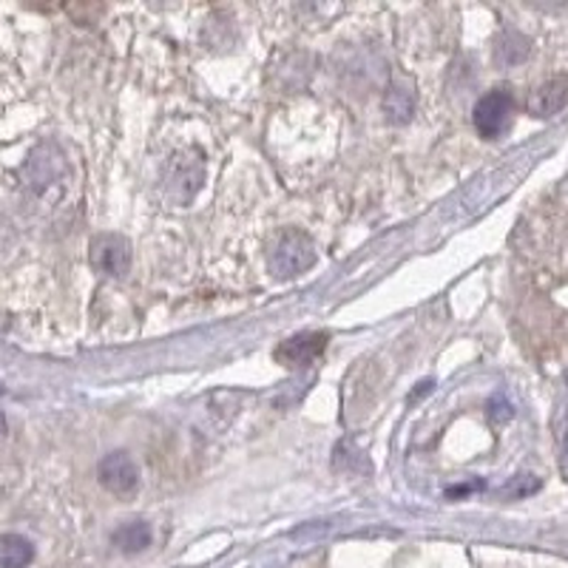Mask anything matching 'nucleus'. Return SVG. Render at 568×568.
<instances>
[{"mask_svg":"<svg viewBox=\"0 0 568 568\" xmlns=\"http://www.w3.org/2000/svg\"><path fill=\"white\" fill-rule=\"evenodd\" d=\"M3 432H7V418L0 415V436H3Z\"/></svg>","mask_w":568,"mask_h":568,"instance_id":"obj_13","label":"nucleus"},{"mask_svg":"<svg viewBox=\"0 0 568 568\" xmlns=\"http://www.w3.org/2000/svg\"><path fill=\"white\" fill-rule=\"evenodd\" d=\"M197 160H200V156H197ZM197 160H174V182L171 185H174V193H177L179 188H185V202L200 191L202 163H197Z\"/></svg>","mask_w":568,"mask_h":568,"instance_id":"obj_10","label":"nucleus"},{"mask_svg":"<svg viewBox=\"0 0 568 568\" xmlns=\"http://www.w3.org/2000/svg\"><path fill=\"white\" fill-rule=\"evenodd\" d=\"M327 348V332H299L293 339L281 341L279 350H276V358H279L285 367H299V364H311L321 350Z\"/></svg>","mask_w":568,"mask_h":568,"instance_id":"obj_6","label":"nucleus"},{"mask_svg":"<svg viewBox=\"0 0 568 568\" xmlns=\"http://www.w3.org/2000/svg\"><path fill=\"white\" fill-rule=\"evenodd\" d=\"M557 443H560L563 475L568 478V415L566 413H560V418H557Z\"/></svg>","mask_w":568,"mask_h":568,"instance_id":"obj_12","label":"nucleus"},{"mask_svg":"<svg viewBox=\"0 0 568 568\" xmlns=\"http://www.w3.org/2000/svg\"><path fill=\"white\" fill-rule=\"evenodd\" d=\"M566 384H568V373H566Z\"/></svg>","mask_w":568,"mask_h":568,"instance_id":"obj_14","label":"nucleus"},{"mask_svg":"<svg viewBox=\"0 0 568 568\" xmlns=\"http://www.w3.org/2000/svg\"><path fill=\"white\" fill-rule=\"evenodd\" d=\"M512 111H515V97L509 94V89H495L480 97L472 111L475 128L480 131V137H487V140L501 137L509 128Z\"/></svg>","mask_w":568,"mask_h":568,"instance_id":"obj_2","label":"nucleus"},{"mask_svg":"<svg viewBox=\"0 0 568 568\" xmlns=\"http://www.w3.org/2000/svg\"><path fill=\"white\" fill-rule=\"evenodd\" d=\"M313 262H316L313 242L304 237V233H299V230L285 233V237L274 244V253H270V270H274L279 279L304 274Z\"/></svg>","mask_w":568,"mask_h":568,"instance_id":"obj_1","label":"nucleus"},{"mask_svg":"<svg viewBox=\"0 0 568 568\" xmlns=\"http://www.w3.org/2000/svg\"><path fill=\"white\" fill-rule=\"evenodd\" d=\"M540 489V480L532 478V475H517L515 480H512L509 487L503 489V495L509 497H523V495H532V492H538Z\"/></svg>","mask_w":568,"mask_h":568,"instance_id":"obj_11","label":"nucleus"},{"mask_svg":"<svg viewBox=\"0 0 568 568\" xmlns=\"http://www.w3.org/2000/svg\"><path fill=\"white\" fill-rule=\"evenodd\" d=\"M97 478H100V483H103L109 492H114V495H128V492H134L137 483H140V469H137V464H134V458L128 452L117 450L109 452V455L100 460Z\"/></svg>","mask_w":568,"mask_h":568,"instance_id":"obj_4","label":"nucleus"},{"mask_svg":"<svg viewBox=\"0 0 568 568\" xmlns=\"http://www.w3.org/2000/svg\"><path fill=\"white\" fill-rule=\"evenodd\" d=\"M35 560V546L23 534H3L0 538V566L26 568Z\"/></svg>","mask_w":568,"mask_h":568,"instance_id":"obj_7","label":"nucleus"},{"mask_svg":"<svg viewBox=\"0 0 568 568\" xmlns=\"http://www.w3.org/2000/svg\"><path fill=\"white\" fill-rule=\"evenodd\" d=\"M91 265L105 276H126L131 267V244L119 233H100L91 242Z\"/></svg>","mask_w":568,"mask_h":568,"instance_id":"obj_3","label":"nucleus"},{"mask_svg":"<svg viewBox=\"0 0 568 568\" xmlns=\"http://www.w3.org/2000/svg\"><path fill=\"white\" fill-rule=\"evenodd\" d=\"M568 103V74H557L552 80L540 83L538 89L529 94V114L532 117H554L563 105Z\"/></svg>","mask_w":568,"mask_h":568,"instance_id":"obj_5","label":"nucleus"},{"mask_svg":"<svg viewBox=\"0 0 568 568\" xmlns=\"http://www.w3.org/2000/svg\"><path fill=\"white\" fill-rule=\"evenodd\" d=\"M529 52H532L529 37L517 35V31H506L495 46V60L501 66H515V63H523Z\"/></svg>","mask_w":568,"mask_h":568,"instance_id":"obj_9","label":"nucleus"},{"mask_svg":"<svg viewBox=\"0 0 568 568\" xmlns=\"http://www.w3.org/2000/svg\"><path fill=\"white\" fill-rule=\"evenodd\" d=\"M111 540H114V546H117L119 552L137 554L151 546V526H148L146 520H131V523L119 526Z\"/></svg>","mask_w":568,"mask_h":568,"instance_id":"obj_8","label":"nucleus"}]
</instances>
